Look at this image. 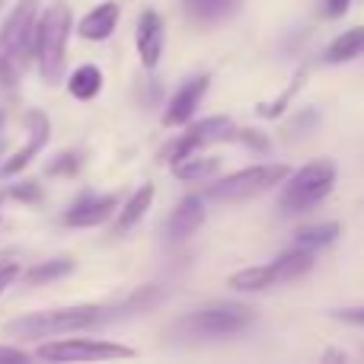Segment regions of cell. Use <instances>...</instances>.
Instances as JSON below:
<instances>
[{
	"label": "cell",
	"mask_w": 364,
	"mask_h": 364,
	"mask_svg": "<svg viewBox=\"0 0 364 364\" xmlns=\"http://www.w3.org/2000/svg\"><path fill=\"white\" fill-rule=\"evenodd\" d=\"M316 122H320V115H316V112H304V115H297V119L291 122L288 134H291V132H301V128H310V125H316Z\"/></svg>",
	"instance_id": "cell-31"
},
{
	"label": "cell",
	"mask_w": 364,
	"mask_h": 364,
	"mask_svg": "<svg viewBox=\"0 0 364 364\" xmlns=\"http://www.w3.org/2000/svg\"><path fill=\"white\" fill-rule=\"evenodd\" d=\"M19 275H23V272H19L16 262H0V288H6L10 282H16Z\"/></svg>",
	"instance_id": "cell-28"
},
{
	"label": "cell",
	"mask_w": 364,
	"mask_h": 364,
	"mask_svg": "<svg viewBox=\"0 0 364 364\" xmlns=\"http://www.w3.org/2000/svg\"><path fill=\"white\" fill-rule=\"evenodd\" d=\"M339 320H346V323H355V326H364V307H346V310H339Z\"/></svg>",
	"instance_id": "cell-30"
},
{
	"label": "cell",
	"mask_w": 364,
	"mask_h": 364,
	"mask_svg": "<svg viewBox=\"0 0 364 364\" xmlns=\"http://www.w3.org/2000/svg\"><path fill=\"white\" fill-rule=\"evenodd\" d=\"M70 6L68 4H51L36 23V58L42 80L48 87H58L64 77V55H68V38H70Z\"/></svg>",
	"instance_id": "cell-3"
},
{
	"label": "cell",
	"mask_w": 364,
	"mask_h": 364,
	"mask_svg": "<svg viewBox=\"0 0 364 364\" xmlns=\"http://www.w3.org/2000/svg\"><path fill=\"white\" fill-rule=\"evenodd\" d=\"M70 272H74V262H70V259H51V262H38V265H32V269L23 275V282H26V284H32V288H38V284L58 282V278L70 275Z\"/></svg>",
	"instance_id": "cell-22"
},
{
	"label": "cell",
	"mask_w": 364,
	"mask_h": 364,
	"mask_svg": "<svg viewBox=\"0 0 364 364\" xmlns=\"http://www.w3.org/2000/svg\"><path fill=\"white\" fill-rule=\"evenodd\" d=\"M115 26H119V4L106 0V4L93 6V10L80 19L77 32H80V38H87V42H106L115 32Z\"/></svg>",
	"instance_id": "cell-14"
},
{
	"label": "cell",
	"mask_w": 364,
	"mask_h": 364,
	"mask_svg": "<svg viewBox=\"0 0 364 364\" xmlns=\"http://www.w3.org/2000/svg\"><path fill=\"white\" fill-rule=\"evenodd\" d=\"M119 208L115 195H83L64 214V224L68 227H100L102 220H109Z\"/></svg>",
	"instance_id": "cell-11"
},
{
	"label": "cell",
	"mask_w": 364,
	"mask_h": 364,
	"mask_svg": "<svg viewBox=\"0 0 364 364\" xmlns=\"http://www.w3.org/2000/svg\"><path fill=\"white\" fill-rule=\"evenodd\" d=\"M275 269H278V282H297L301 275H307L314 269V250L307 246H294V250L282 252L275 259Z\"/></svg>",
	"instance_id": "cell-18"
},
{
	"label": "cell",
	"mask_w": 364,
	"mask_h": 364,
	"mask_svg": "<svg viewBox=\"0 0 364 364\" xmlns=\"http://www.w3.org/2000/svg\"><path fill=\"white\" fill-rule=\"evenodd\" d=\"M0 291H4V288H0Z\"/></svg>",
	"instance_id": "cell-35"
},
{
	"label": "cell",
	"mask_w": 364,
	"mask_h": 364,
	"mask_svg": "<svg viewBox=\"0 0 364 364\" xmlns=\"http://www.w3.org/2000/svg\"><path fill=\"white\" fill-rule=\"evenodd\" d=\"M32 45H36V0H23L13 6L0 29V83L6 90L16 87Z\"/></svg>",
	"instance_id": "cell-2"
},
{
	"label": "cell",
	"mask_w": 364,
	"mask_h": 364,
	"mask_svg": "<svg viewBox=\"0 0 364 364\" xmlns=\"http://www.w3.org/2000/svg\"><path fill=\"white\" fill-rule=\"evenodd\" d=\"M68 90L74 100H93V96H100L102 90V70L96 68V64H83V68H77L74 74H70L68 80Z\"/></svg>",
	"instance_id": "cell-20"
},
{
	"label": "cell",
	"mask_w": 364,
	"mask_h": 364,
	"mask_svg": "<svg viewBox=\"0 0 364 364\" xmlns=\"http://www.w3.org/2000/svg\"><path fill=\"white\" fill-rule=\"evenodd\" d=\"M323 358H326V361H346V352H326Z\"/></svg>",
	"instance_id": "cell-33"
},
{
	"label": "cell",
	"mask_w": 364,
	"mask_h": 364,
	"mask_svg": "<svg viewBox=\"0 0 364 364\" xmlns=\"http://www.w3.org/2000/svg\"><path fill=\"white\" fill-rule=\"evenodd\" d=\"M339 237V224H314V227H301L294 233V246H307V250H320V246H329Z\"/></svg>",
	"instance_id": "cell-23"
},
{
	"label": "cell",
	"mask_w": 364,
	"mask_h": 364,
	"mask_svg": "<svg viewBox=\"0 0 364 364\" xmlns=\"http://www.w3.org/2000/svg\"><path fill=\"white\" fill-rule=\"evenodd\" d=\"M346 10H348V0H326V16H329V19L342 16Z\"/></svg>",
	"instance_id": "cell-32"
},
{
	"label": "cell",
	"mask_w": 364,
	"mask_h": 364,
	"mask_svg": "<svg viewBox=\"0 0 364 364\" xmlns=\"http://www.w3.org/2000/svg\"><path fill=\"white\" fill-rule=\"evenodd\" d=\"M301 80H304V70L294 77V83H291V87L284 90V93L278 96L275 102H265V106H259V115H262V119H278V115L284 112V106H288V102H291V96H294L297 90H301Z\"/></svg>",
	"instance_id": "cell-24"
},
{
	"label": "cell",
	"mask_w": 364,
	"mask_h": 364,
	"mask_svg": "<svg viewBox=\"0 0 364 364\" xmlns=\"http://www.w3.org/2000/svg\"><path fill=\"white\" fill-rule=\"evenodd\" d=\"M26 352L23 348H10V346H0V364H23Z\"/></svg>",
	"instance_id": "cell-29"
},
{
	"label": "cell",
	"mask_w": 364,
	"mask_h": 364,
	"mask_svg": "<svg viewBox=\"0 0 364 364\" xmlns=\"http://www.w3.org/2000/svg\"><path fill=\"white\" fill-rule=\"evenodd\" d=\"M233 141H243V144L256 147V151H269V141H265L259 132H250V128H243V132H237V134H233Z\"/></svg>",
	"instance_id": "cell-27"
},
{
	"label": "cell",
	"mask_w": 364,
	"mask_h": 364,
	"mask_svg": "<svg viewBox=\"0 0 364 364\" xmlns=\"http://www.w3.org/2000/svg\"><path fill=\"white\" fill-rule=\"evenodd\" d=\"M109 314H112L109 307H96V304L42 310V314H26L19 320H10L6 333L16 336V339H55V336H70V333H83V329L100 326Z\"/></svg>",
	"instance_id": "cell-1"
},
{
	"label": "cell",
	"mask_w": 364,
	"mask_h": 364,
	"mask_svg": "<svg viewBox=\"0 0 364 364\" xmlns=\"http://www.w3.org/2000/svg\"><path fill=\"white\" fill-rule=\"evenodd\" d=\"M26 128H29V144H26L23 151H16L4 166H0V176H16V173H23L26 166H29L32 160L42 154V147L48 144L51 122H48V115H45V112H38V109L26 112Z\"/></svg>",
	"instance_id": "cell-9"
},
{
	"label": "cell",
	"mask_w": 364,
	"mask_h": 364,
	"mask_svg": "<svg viewBox=\"0 0 364 364\" xmlns=\"http://www.w3.org/2000/svg\"><path fill=\"white\" fill-rule=\"evenodd\" d=\"M364 51V26H355V29L342 32L333 45L326 48V61L329 64H346V61H355Z\"/></svg>",
	"instance_id": "cell-19"
},
{
	"label": "cell",
	"mask_w": 364,
	"mask_h": 364,
	"mask_svg": "<svg viewBox=\"0 0 364 364\" xmlns=\"http://www.w3.org/2000/svg\"><path fill=\"white\" fill-rule=\"evenodd\" d=\"M154 198H157V188L154 186H141L138 192L132 195V198L125 201V208L119 211V218H115V227H112V237H122V233H128L134 224H138L141 218H144L147 211H151Z\"/></svg>",
	"instance_id": "cell-15"
},
{
	"label": "cell",
	"mask_w": 364,
	"mask_h": 364,
	"mask_svg": "<svg viewBox=\"0 0 364 364\" xmlns=\"http://www.w3.org/2000/svg\"><path fill=\"white\" fill-rule=\"evenodd\" d=\"M201 224H205V201H201L198 195H188V198L179 201L176 211H173L170 220H166V237L186 240V237H192Z\"/></svg>",
	"instance_id": "cell-13"
},
{
	"label": "cell",
	"mask_w": 364,
	"mask_h": 364,
	"mask_svg": "<svg viewBox=\"0 0 364 364\" xmlns=\"http://www.w3.org/2000/svg\"><path fill=\"white\" fill-rule=\"evenodd\" d=\"M278 284V269L275 262H265V265H250V269H240L230 275V288L237 291H265Z\"/></svg>",
	"instance_id": "cell-17"
},
{
	"label": "cell",
	"mask_w": 364,
	"mask_h": 364,
	"mask_svg": "<svg viewBox=\"0 0 364 364\" xmlns=\"http://www.w3.org/2000/svg\"><path fill=\"white\" fill-rule=\"evenodd\" d=\"M77 170H80V154H74V151L58 154L48 164V176H74Z\"/></svg>",
	"instance_id": "cell-25"
},
{
	"label": "cell",
	"mask_w": 364,
	"mask_h": 364,
	"mask_svg": "<svg viewBox=\"0 0 364 364\" xmlns=\"http://www.w3.org/2000/svg\"><path fill=\"white\" fill-rule=\"evenodd\" d=\"M134 348L115 346V342H100V339H58L48 342L36 352L42 361H112V358H134Z\"/></svg>",
	"instance_id": "cell-7"
},
{
	"label": "cell",
	"mask_w": 364,
	"mask_h": 364,
	"mask_svg": "<svg viewBox=\"0 0 364 364\" xmlns=\"http://www.w3.org/2000/svg\"><path fill=\"white\" fill-rule=\"evenodd\" d=\"M240 4H243V0H182L188 16H192L195 23H205V26L233 16V13L240 10Z\"/></svg>",
	"instance_id": "cell-16"
},
{
	"label": "cell",
	"mask_w": 364,
	"mask_h": 364,
	"mask_svg": "<svg viewBox=\"0 0 364 364\" xmlns=\"http://www.w3.org/2000/svg\"><path fill=\"white\" fill-rule=\"evenodd\" d=\"M233 134H237V125H233L227 115H211V119L192 125L186 134H179L176 141H170V144L160 151V160H164V164H176V160L188 157V154L201 151V147H208V144L233 141Z\"/></svg>",
	"instance_id": "cell-8"
},
{
	"label": "cell",
	"mask_w": 364,
	"mask_h": 364,
	"mask_svg": "<svg viewBox=\"0 0 364 364\" xmlns=\"http://www.w3.org/2000/svg\"><path fill=\"white\" fill-rule=\"evenodd\" d=\"M0 128H4V112H0Z\"/></svg>",
	"instance_id": "cell-34"
},
{
	"label": "cell",
	"mask_w": 364,
	"mask_h": 364,
	"mask_svg": "<svg viewBox=\"0 0 364 364\" xmlns=\"http://www.w3.org/2000/svg\"><path fill=\"white\" fill-rule=\"evenodd\" d=\"M333 186H336V166L329 164V160L307 164L284 179L278 208H282V214H304L314 205H320V201L333 192Z\"/></svg>",
	"instance_id": "cell-4"
},
{
	"label": "cell",
	"mask_w": 364,
	"mask_h": 364,
	"mask_svg": "<svg viewBox=\"0 0 364 364\" xmlns=\"http://www.w3.org/2000/svg\"><path fill=\"white\" fill-rule=\"evenodd\" d=\"M291 176V170L284 164H259V166H246L240 173H230L220 182H214L208 188V198L211 201H246V198H256V195L269 192V188L282 186L284 179Z\"/></svg>",
	"instance_id": "cell-5"
},
{
	"label": "cell",
	"mask_w": 364,
	"mask_h": 364,
	"mask_svg": "<svg viewBox=\"0 0 364 364\" xmlns=\"http://www.w3.org/2000/svg\"><path fill=\"white\" fill-rule=\"evenodd\" d=\"M138 55L147 70H154L164 55V16L157 10H144L138 16Z\"/></svg>",
	"instance_id": "cell-12"
},
{
	"label": "cell",
	"mask_w": 364,
	"mask_h": 364,
	"mask_svg": "<svg viewBox=\"0 0 364 364\" xmlns=\"http://www.w3.org/2000/svg\"><path fill=\"white\" fill-rule=\"evenodd\" d=\"M218 166H220L218 157H201V154L195 151V154H188V157L176 160V164H173V173H176L179 179H186V182H198V179L214 176Z\"/></svg>",
	"instance_id": "cell-21"
},
{
	"label": "cell",
	"mask_w": 364,
	"mask_h": 364,
	"mask_svg": "<svg viewBox=\"0 0 364 364\" xmlns=\"http://www.w3.org/2000/svg\"><path fill=\"white\" fill-rule=\"evenodd\" d=\"M252 314L246 307H208L195 310L186 320H179V333L192 339H220V336H237L250 326Z\"/></svg>",
	"instance_id": "cell-6"
},
{
	"label": "cell",
	"mask_w": 364,
	"mask_h": 364,
	"mask_svg": "<svg viewBox=\"0 0 364 364\" xmlns=\"http://www.w3.org/2000/svg\"><path fill=\"white\" fill-rule=\"evenodd\" d=\"M208 83H211V77L198 74V77H192V80H186L176 93H173L170 106H166V112H164V125L166 128H179V125H186V122L192 119L195 109H198V102H201V96L208 93Z\"/></svg>",
	"instance_id": "cell-10"
},
{
	"label": "cell",
	"mask_w": 364,
	"mask_h": 364,
	"mask_svg": "<svg viewBox=\"0 0 364 364\" xmlns=\"http://www.w3.org/2000/svg\"><path fill=\"white\" fill-rule=\"evenodd\" d=\"M10 198L36 205V201H42V188H38L36 182H16V186H10Z\"/></svg>",
	"instance_id": "cell-26"
}]
</instances>
